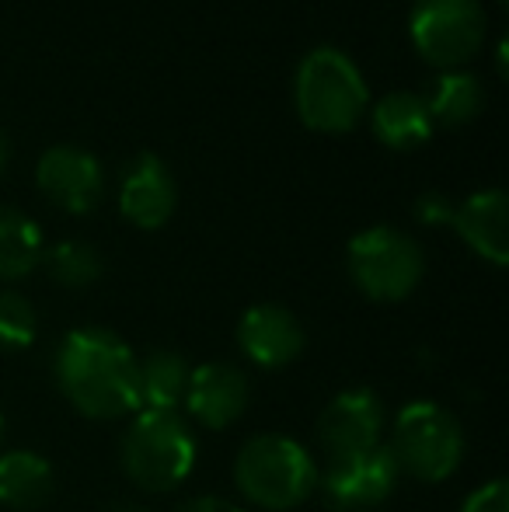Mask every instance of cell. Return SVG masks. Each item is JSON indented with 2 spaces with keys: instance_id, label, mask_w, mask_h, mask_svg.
Here are the masks:
<instances>
[{
  "instance_id": "cell-1",
  "label": "cell",
  "mask_w": 509,
  "mask_h": 512,
  "mask_svg": "<svg viewBox=\"0 0 509 512\" xmlns=\"http://www.w3.org/2000/svg\"><path fill=\"white\" fill-rule=\"evenodd\" d=\"M140 359L109 328H74L53 356V377L70 408L95 422H116L140 411Z\"/></svg>"
},
{
  "instance_id": "cell-2",
  "label": "cell",
  "mask_w": 509,
  "mask_h": 512,
  "mask_svg": "<svg viewBox=\"0 0 509 512\" xmlns=\"http://www.w3.org/2000/svg\"><path fill=\"white\" fill-rule=\"evenodd\" d=\"M234 485L255 509L290 512L314 495L318 464L297 439L258 432L234 457Z\"/></svg>"
},
{
  "instance_id": "cell-3",
  "label": "cell",
  "mask_w": 509,
  "mask_h": 512,
  "mask_svg": "<svg viewBox=\"0 0 509 512\" xmlns=\"http://www.w3.org/2000/svg\"><path fill=\"white\" fill-rule=\"evenodd\" d=\"M293 105L300 122L314 133H349L367 115L370 91L360 67L342 49L318 46L297 67Z\"/></svg>"
},
{
  "instance_id": "cell-4",
  "label": "cell",
  "mask_w": 509,
  "mask_h": 512,
  "mask_svg": "<svg viewBox=\"0 0 509 512\" xmlns=\"http://www.w3.org/2000/svg\"><path fill=\"white\" fill-rule=\"evenodd\" d=\"M119 464L143 492H175L196 467V436L178 411H136L119 443Z\"/></svg>"
},
{
  "instance_id": "cell-5",
  "label": "cell",
  "mask_w": 509,
  "mask_h": 512,
  "mask_svg": "<svg viewBox=\"0 0 509 512\" xmlns=\"http://www.w3.org/2000/svg\"><path fill=\"white\" fill-rule=\"evenodd\" d=\"M391 450L401 474L426 485H440L464 460V429L450 408L436 401H408L394 415Z\"/></svg>"
},
{
  "instance_id": "cell-6",
  "label": "cell",
  "mask_w": 509,
  "mask_h": 512,
  "mask_svg": "<svg viewBox=\"0 0 509 512\" xmlns=\"http://www.w3.org/2000/svg\"><path fill=\"white\" fill-rule=\"evenodd\" d=\"M346 269L353 286L367 300L377 304H398L415 286L422 283L426 272V255L419 241L408 237L398 227H367L349 241Z\"/></svg>"
},
{
  "instance_id": "cell-7",
  "label": "cell",
  "mask_w": 509,
  "mask_h": 512,
  "mask_svg": "<svg viewBox=\"0 0 509 512\" xmlns=\"http://www.w3.org/2000/svg\"><path fill=\"white\" fill-rule=\"evenodd\" d=\"M408 35L422 60L454 70L482 49L485 7L482 0H415Z\"/></svg>"
},
{
  "instance_id": "cell-8",
  "label": "cell",
  "mask_w": 509,
  "mask_h": 512,
  "mask_svg": "<svg viewBox=\"0 0 509 512\" xmlns=\"http://www.w3.org/2000/svg\"><path fill=\"white\" fill-rule=\"evenodd\" d=\"M398 464L387 443H377L353 457L328 460L325 474H318L321 499L332 512H374L398 488Z\"/></svg>"
},
{
  "instance_id": "cell-9",
  "label": "cell",
  "mask_w": 509,
  "mask_h": 512,
  "mask_svg": "<svg viewBox=\"0 0 509 512\" xmlns=\"http://www.w3.org/2000/svg\"><path fill=\"white\" fill-rule=\"evenodd\" d=\"M35 185L56 209L67 213H91L102 203L105 192V171L98 157L74 143L49 147L35 164Z\"/></svg>"
},
{
  "instance_id": "cell-10",
  "label": "cell",
  "mask_w": 509,
  "mask_h": 512,
  "mask_svg": "<svg viewBox=\"0 0 509 512\" xmlns=\"http://www.w3.org/2000/svg\"><path fill=\"white\" fill-rule=\"evenodd\" d=\"M384 405L370 387H349L339 391L325 405L318 418V446L328 453V460L335 457H353L370 446L384 443Z\"/></svg>"
},
{
  "instance_id": "cell-11",
  "label": "cell",
  "mask_w": 509,
  "mask_h": 512,
  "mask_svg": "<svg viewBox=\"0 0 509 512\" xmlns=\"http://www.w3.org/2000/svg\"><path fill=\"white\" fill-rule=\"evenodd\" d=\"M248 401H252V384H248L245 370L231 363H203L192 366L182 405L203 429L220 432L245 415Z\"/></svg>"
},
{
  "instance_id": "cell-12",
  "label": "cell",
  "mask_w": 509,
  "mask_h": 512,
  "mask_svg": "<svg viewBox=\"0 0 509 512\" xmlns=\"http://www.w3.org/2000/svg\"><path fill=\"white\" fill-rule=\"evenodd\" d=\"M238 349L258 370H279L304 352V328L293 310L279 304H255L238 321Z\"/></svg>"
},
{
  "instance_id": "cell-13",
  "label": "cell",
  "mask_w": 509,
  "mask_h": 512,
  "mask_svg": "<svg viewBox=\"0 0 509 512\" xmlns=\"http://www.w3.org/2000/svg\"><path fill=\"white\" fill-rule=\"evenodd\" d=\"M175 203H178V189L168 164L157 154L133 157L129 168L123 171V185H119V213L133 227L157 230L171 220Z\"/></svg>"
},
{
  "instance_id": "cell-14",
  "label": "cell",
  "mask_w": 509,
  "mask_h": 512,
  "mask_svg": "<svg viewBox=\"0 0 509 512\" xmlns=\"http://www.w3.org/2000/svg\"><path fill=\"white\" fill-rule=\"evenodd\" d=\"M450 227L478 258L499 265V269L509 262V199L503 189L475 192L464 203H457Z\"/></svg>"
},
{
  "instance_id": "cell-15",
  "label": "cell",
  "mask_w": 509,
  "mask_h": 512,
  "mask_svg": "<svg viewBox=\"0 0 509 512\" xmlns=\"http://www.w3.org/2000/svg\"><path fill=\"white\" fill-rule=\"evenodd\" d=\"M56 492V474L35 450L0 453V506L11 512H39Z\"/></svg>"
},
{
  "instance_id": "cell-16",
  "label": "cell",
  "mask_w": 509,
  "mask_h": 512,
  "mask_svg": "<svg viewBox=\"0 0 509 512\" xmlns=\"http://www.w3.org/2000/svg\"><path fill=\"white\" fill-rule=\"evenodd\" d=\"M377 140L391 150H415L433 136V119H429L426 98L415 91H391L370 112Z\"/></svg>"
},
{
  "instance_id": "cell-17",
  "label": "cell",
  "mask_w": 509,
  "mask_h": 512,
  "mask_svg": "<svg viewBox=\"0 0 509 512\" xmlns=\"http://www.w3.org/2000/svg\"><path fill=\"white\" fill-rule=\"evenodd\" d=\"M189 373L192 366L185 363V356L171 349H157L150 356L140 359V411H178L189 391Z\"/></svg>"
},
{
  "instance_id": "cell-18",
  "label": "cell",
  "mask_w": 509,
  "mask_h": 512,
  "mask_svg": "<svg viewBox=\"0 0 509 512\" xmlns=\"http://www.w3.org/2000/svg\"><path fill=\"white\" fill-rule=\"evenodd\" d=\"M42 262V230L32 216L14 206H0V283L32 276Z\"/></svg>"
},
{
  "instance_id": "cell-19",
  "label": "cell",
  "mask_w": 509,
  "mask_h": 512,
  "mask_svg": "<svg viewBox=\"0 0 509 512\" xmlns=\"http://www.w3.org/2000/svg\"><path fill=\"white\" fill-rule=\"evenodd\" d=\"M485 105V88L468 70H443L426 95V108L433 126H464Z\"/></svg>"
},
{
  "instance_id": "cell-20",
  "label": "cell",
  "mask_w": 509,
  "mask_h": 512,
  "mask_svg": "<svg viewBox=\"0 0 509 512\" xmlns=\"http://www.w3.org/2000/svg\"><path fill=\"white\" fill-rule=\"evenodd\" d=\"M56 286L63 290H88L102 279V255L84 241H60L49 251H42V262Z\"/></svg>"
},
{
  "instance_id": "cell-21",
  "label": "cell",
  "mask_w": 509,
  "mask_h": 512,
  "mask_svg": "<svg viewBox=\"0 0 509 512\" xmlns=\"http://www.w3.org/2000/svg\"><path fill=\"white\" fill-rule=\"evenodd\" d=\"M39 317L18 290H0V352H21L32 345Z\"/></svg>"
},
{
  "instance_id": "cell-22",
  "label": "cell",
  "mask_w": 509,
  "mask_h": 512,
  "mask_svg": "<svg viewBox=\"0 0 509 512\" xmlns=\"http://www.w3.org/2000/svg\"><path fill=\"white\" fill-rule=\"evenodd\" d=\"M454 209L457 203L450 196H443V192H422V196L415 199L412 213L422 227H450V223H454Z\"/></svg>"
},
{
  "instance_id": "cell-23",
  "label": "cell",
  "mask_w": 509,
  "mask_h": 512,
  "mask_svg": "<svg viewBox=\"0 0 509 512\" xmlns=\"http://www.w3.org/2000/svg\"><path fill=\"white\" fill-rule=\"evenodd\" d=\"M461 512H509V485L503 478H492L461 502Z\"/></svg>"
},
{
  "instance_id": "cell-24",
  "label": "cell",
  "mask_w": 509,
  "mask_h": 512,
  "mask_svg": "<svg viewBox=\"0 0 509 512\" xmlns=\"http://www.w3.org/2000/svg\"><path fill=\"white\" fill-rule=\"evenodd\" d=\"M175 512H248V509H241L238 502H231V499H220V495H199V499H189Z\"/></svg>"
},
{
  "instance_id": "cell-25",
  "label": "cell",
  "mask_w": 509,
  "mask_h": 512,
  "mask_svg": "<svg viewBox=\"0 0 509 512\" xmlns=\"http://www.w3.org/2000/svg\"><path fill=\"white\" fill-rule=\"evenodd\" d=\"M7 161H11V143H7V136L0 133V175H4Z\"/></svg>"
},
{
  "instance_id": "cell-26",
  "label": "cell",
  "mask_w": 509,
  "mask_h": 512,
  "mask_svg": "<svg viewBox=\"0 0 509 512\" xmlns=\"http://www.w3.org/2000/svg\"><path fill=\"white\" fill-rule=\"evenodd\" d=\"M116 512H140V509H136V506H123V509H116Z\"/></svg>"
},
{
  "instance_id": "cell-27",
  "label": "cell",
  "mask_w": 509,
  "mask_h": 512,
  "mask_svg": "<svg viewBox=\"0 0 509 512\" xmlns=\"http://www.w3.org/2000/svg\"><path fill=\"white\" fill-rule=\"evenodd\" d=\"M0 429H4V418H0Z\"/></svg>"
},
{
  "instance_id": "cell-28",
  "label": "cell",
  "mask_w": 509,
  "mask_h": 512,
  "mask_svg": "<svg viewBox=\"0 0 509 512\" xmlns=\"http://www.w3.org/2000/svg\"><path fill=\"white\" fill-rule=\"evenodd\" d=\"M503 4H506V0H503Z\"/></svg>"
}]
</instances>
